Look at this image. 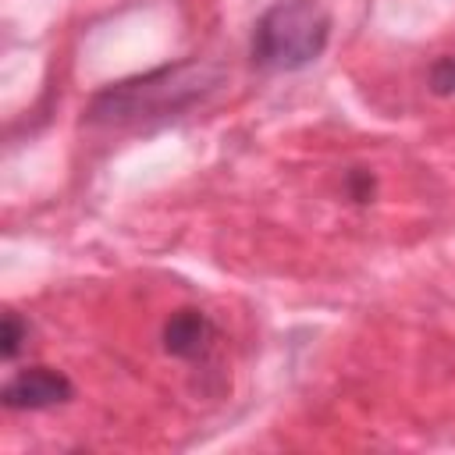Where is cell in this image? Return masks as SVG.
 I'll use <instances>...</instances> for the list:
<instances>
[{
	"label": "cell",
	"instance_id": "obj_5",
	"mask_svg": "<svg viewBox=\"0 0 455 455\" xmlns=\"http://www.w3.org/2000/svg\"><path fill=\"white\" fill-rule=\"evenodd\" d=\"M28 320L21 316V313H14V309H7L4 313V323H0V352H4V359H18V352H21V345L28 341Z\"/></svg>",
	"mask_w": 455,
	"mask_h": 455
},
{
	"label": "cell",
	"instance_id": "obj_6",
	"mask_svg": "<svg viewBox=\"0 0 455 455\" xmlns=\"http://www.w3.org/2000/svg\"><path fill=\"white\" fill-rule=\"evenodd\" d=\"M430 89L437 96H451L455 92V57L434 60V68H430Z\"/></svg>",
	"mask_w": 455,
	"mask_h": 455
},
{
	"label": "cell",
	"instance_id": "obj_1",
	"mask_svg": "<svg viewBox=\"0 0 455 455\" xmlns=\"http://www.w3.org/2000/svg\"><path fill=\"white\" fill-rule=\"evenodd\" d=\"M220 85V68L203 60H181L164 64L156 71L121 78L92 96L85 121L107 124V128H146L153 121H171L196 107L203 96H210Z\"/></svg>",
	"mask_w": 455,
	"mask_h": 455
},
{
	"label": "cell",
	"instance_id": "obj_7",
	"mask_svg": "<svg viewBox=\"0 0 455 455\" xmlns=\"http://www.w3.org/2000/svg\"><path fill=\"white\" fill-rule=\"evenodd\" d=\"M345 185H348V196H352L355 203H366V199L373 196V188H377V181H373L370 171H352Z\"/></svg>",
	"mask_w": 455,
	"mask_h": 455
},
{
	"label": "cell",
	"instance_id": "obj_2",
	"mask_svg": "<svg viewBox=\"0 0 455 455\" xmlns=\"http://www.w3.org/2000/svg\"><path fill=\"white\" fill-rule=\"evenodd\" d=\"M331 43V14L316 0L270 4L249 39V57L263 71H302Z\"/></svg>",
	"mask_w": 455,
	"mask_h": 455
},
{
	"label": "cell",
	"instance_id": "obj_4",
	"mask_svg": "<svg viewBox=\"0 0 455 455\" xmlns=\"http://www.w3.org/2000/svg\"><path fill=\"white\" fill-rule=\"evenodd\" d=\"M164 352L174 359H206L217 345V323L196 306H181L164 320Z\"/></svg>",
	"mask_w": 455,
	"mask_h": 455
},
{
	"label": "cell",
	"instance_id": "obj_3",
	"mask_svg": "<svg viewBox=\"0 0 455 455\" xmlns=\"http://www.w3.org/2000/svg\"><path fill=\"white\" fill-rule=\"evenodd\" d=\"M71 398H75L71 377L53 366H25L14 377H7L0 387V402L11 412H43V409H57Z\"/></svg>",
	"mask_w": 455,
	"mask_h": 455
}]
</instances>
